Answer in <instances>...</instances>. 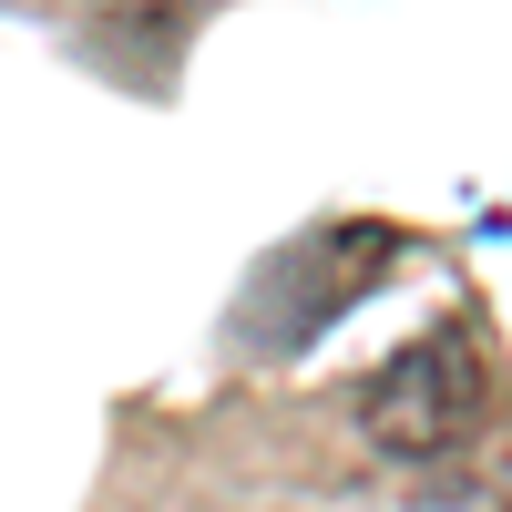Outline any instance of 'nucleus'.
<instances>
[{
    "mask_svg": "<svg viewBox=\"0 0 512 512\" xmlns=\"http://www.w3.org/2000/svg\"><path fill=\"white\" fill-rule=\"evenodd\" d=\"M492 420V359L461 328H431L369 379V441L390 461H451Z\"/></svg>",
    "mask_w": 512,
    "mask_h": 512,
    "instance_id": "nucleus-1",
    "label": "nucleus"
}]
</instances>
